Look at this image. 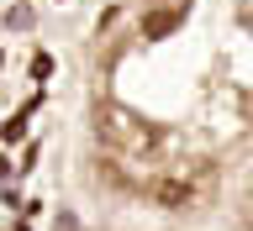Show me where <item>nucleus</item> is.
Here are the masks:
<instances>
[{"label":"nucleus","mask_w":253,"mask_h":231,"mask_svg":"<svg viewBox=\"0 0 253 231\" xmlns=\"http://www.w3.org/2000/svg\"><path fill=\"white\" fill-rule=\"evenodd\" d=\"M153 200L158 205H190L195 200V184L190 179H164V184H153Z\"/></svg>","instance_id":"f257e3e1"},{"label":"nucleus","mask_w":253,"mask_h":231,"mask_svg":"<svg viewBox=\"0 0 253 231\" xmlns=\"http://www.w3.org/2000/svg\"><path fill=\"white\" fill-rule=\"evenodd\" d=\"M179 21H185V5H174V11H164V16H148V21H142V32H148V37H169V27H179Z\"/></svg>","instance_id":"f03ea898"},{"label":"nucleus","mask_w":253,"mask_h":231,"mask_svg":"<svg viewBox=\"0 0 253 231\" xmlns=\"http://www.w3.org/2000/svg\"><path fill=\"white\" fill-rule=\"evenodd\" d=\"M27 116H32V105L21 110V116H11V121H5V142H16V137H21V132H27Z\"/></svg>","instance_id":"7ed1b4c3"}]
</instances>
